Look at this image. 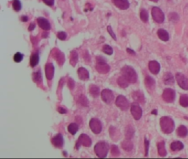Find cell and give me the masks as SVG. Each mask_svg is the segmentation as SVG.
I'll return each mask as SVG.
<instances>
[{"label":"cell","instance_id":"7c38bea8","mask_svg":"<svg viewBox=\"0 0 188 159\" xmlns=\"http://www.w3.org/2000/svg\"><path fill=\"white\" fill-rule=\"evenodd\" d=\"M101 98L105 103L110 104L113 102L114 99V95L110 90L104 89L102 91Z\"/></svg>","mask_w":188,"mask_h":159},{"label":"cell","instance_id":"ee69618b","mask_svg":"<svg viewBox=\"0 0 188 159\" xmlns=\"http://www.w3.org/2000/svg\"><path fill=\"white\" fill-rule=\"evenodd\" d=\"M57 37L61 40H65L67 37V34L64 32H59L57 33Z\"/></svg>","mask_w":188,"mask_h":159},{"label":"cell","instance_id":"681fc988","mask_svg":"<svg viewBox=\"0 0 188 159\" xmlns=\"http://www.w3.org/2000/svg\"><path fill=\"white\" fill-rule=\"evenodd\" d=\"M58 112L61 114H65L67 113V110L65 109L63 107H59L57 109Z\"/></svg>","mask_w":188,"mask_h":159},{"label":"cell","instance_id":"f907efd6","mask_svg":"<svg viewBox=\"0 0 188 159\" xmlns=\"http://www.w3.org/2000/svg\"><path fill=\"white\" fill-rule=\"evenodd\" d=\"M126 51L129 54L132 55H135L136 54V53L135 52V51H134L133 50L131 49L130 48H127L126 49Z\"/></svg>","mask_w":188,"mask_h":159},{"label":"cell","instance_id":"db71d44e","mask_svg":"<svg viewBox=\"0 0 188 159\" xmlns=\"http://www.w3.org/2000/svg\"><path fill=\"white\" fill-rule=\"evenodd\" d=\"M151 114H154V115H155V116H157V110H153L152 111V112H151Z\"/></svg>","mask_w":188,"mask_h":159},{"label":"cell","instance_id":"e0dca14e","mask_svg":"<svg viewBox=\"0 0 188 159\" xmlns=\"http://www.w3.org/2000/svg\"><path fill=\"white\" fill-rule=\"evenodd\" d=\"M112 2L117 8L125 10L130 7V4L128 0H112Z\"/></svg>","mask_w":188,"mask_h":159},{"label":"cell","instance_id":"ffe728a7","mask_svg":"<svg viewBox=\"0 0 188 159\" xmlns=\"http://www.w3.org/2000/svg\"><path fill=\"white\" fill-rule=\"evenodd\" d=\"M78 75L79 79L81 80H87L90 78V74L86 68H79L78 69Z\"/></svg>","mask_w":188,"mask_h":159},{"label":"cell","instance_id":"d590c367","mask_svg":"<svg viewBox=\"0 0 188 159\" xmlns=\"http://www.w3.org/2000/svg\"><path fill=\"white\" fill-rule=\"evenodd\" d=\"M109 131H110V136L112 138V139L115 140L114 138H119V137H118L119 132H117V129H116V128L114 127L113 126H111V127H110Z\"/></svg>","mask_w":188,"mask_h":159},{"label":"cell","instance_id":"7402d4cb","mask_svg":"<svg viewBox=\"0 0 188 159\" xmlns=\"http://www.w3.org/2000/svg\"><path fill=\"white\" fill-rule=\"evenodd\" d=\"M163 82L167 85H172L174 83V78L172 73L166 72L163 76Z\"/></svg>","mask_w":188,"mask_h":159},{"label":"cell","instance_id":"11a10c76","mask_svg":"<svg viewBox=\"0 0 188 159\" xmlns=\"http://www.w3.org/2000/svg\"><path fill=\"white\" fill-rule=\"evenodd\" d=\"M48 34L47 33H45V32H44V33H43V34H42V37L44 38H46V37H48Z\"/></svg>","mask_w":188,"mask_h":159},{"label":"cell","instance_id":"b9f144b4","mask_svg":"<svg viewBox=\"0 0 188 159\" xmlns=\"http://www.w3.org/2000/svg\"><path fill=\"white\" fill-rule=\"evenodd\" d=\"M169 21L172 22H176L179 19V15L177 13H171L168 15Z\"/></svg>","mask_w":188,"mask_h":159},{"label":"cell","instance_id":"f6af8a7d","mask_svg":"<svg viewBox=\"0 0 188 159\" xmlns=\"http://www.w3.org/2000/svg\"><path fill=\"white\" fill-rule=\"evenodd\" d=\"M150 142L147 140L146 138H145V156H147L148 154V149H149Z\"/></svg>","mask_w":188,"mask_h":159},{"label":"cell","instance_id":"f35d334b","mask_svg":"<svg viewBox=\"0 0 188 159\" xmlns=\"http://www.w3.org/2000/svg\"><path fill=\"white\" fill-rule=\"evenodd\" d=\"M103 52L104 53L107 54V55H112L113 53V48L109 46V45H104L103 47Z\"/></svg>","mask_w":188,"mask_h":159},{"label":"cell","instance_id":"603a6c76","mask_svg":"<svg viewBox=\"0 0 188 159\" xmlns=\"http://www.w3.org/2000/svg\"><path fill=\"white\" fill-rule=\"evenodd\" d=\"M157 35L159 38L164 42H167L169 39L168 33L163 29H159L157 31Z\"/></svg>","mask_w":188,"mask_h":159},{"label":"cell","instance_id":"8992f818","mask_svg":"<svg viewBox=\"0 0 188 159\" xmlns=\"http://www.w3.org/2000/svg\"><path fill=\"white\" fill-rule=\"evenodd\" d=\"M152 18L156 22L162 23L164 21V15L162 10L157 7H153L152 9Z\"/></svg>","mask_w":188,"mask_h":159},{"label":"cell","instance_id":"2e32d148","mask_svg":"<svg viewBox=\"0 0 188 159\" xmlns=\"http://www.w3.org/2000/svg\"><path fill=\"white\" fill-rule=\"evenodd\" d=\"M148 68L152 74L157 75L160 71L161 66L157 61H151L148 63Z\"/></svg>","mask_w":188,"mask_h":159},{"label":"cell","instance_id":"816d5d0a","mask_svg":"<svg viewBox=\"0 0 188 159\" xmlns=\"http://www.w3.org/2000/svg\"><path fill=\"white\" fill-rule=\"evenodd\" d=\"M35 28V24L34 23H31V24H30V25H29V26L28 30H29V31L33 30Z\"/></svg>","mask_w":188,"mask_h":159},{"label":"cell","instance_id":"c3c4849f","mask_svg":"<svg viewBox=\"0 0 188 159\" xmlns=\"http://www.w3.org/2000/svg\"><path fill=\"white\" fill-rule=\"evenodd\" d=\"M43 1L49 6H52L54 4V0H43Z\"/></svg>","mask_w":188,"mask_h":159},{"label":"cell","instance_id":"3957f363","mask_svg":"<svg viewBox=\"0 0 188 159\" xmlns=\"http://www.w3.org/2000/svg\"><path fill=\"white\" fill-rule=\"evenodd\" d=\"M121 72L123 76L129 82L135 83L137 80V75L134 68L130 66H125L123 67Z\"/></svg>","mask_w":188,"mask_h":159},{"label":"cell","instance_id":"30bf717a","mask_svg":"<svg viewBox=\"0 0 188 159\" xmlns=\"http://www.w3.org/2000/svg\"><path fill=\"white\" fill-rule=\"evenodd\" d=\"M131 113L134 118L138 121L142 116V110L137 102L132 103L131 106Z\"/></svg>","mask_w":188,"mask_h":159},{"label":"cell","instance_id":"277c9868","mask_svg":"<svg viewBox=\"0 0 188 159\" xmlns=\"http://www.w3.org/2000/svg\"><path fill=\"white\" fill-rule=\"evenodd\" d=\"M97 64L96 70L99 74H105L109 72L110 68L108 64L106 63V59L103 57H96Z\"/></svg>","mask_w":188,"mask_h":159},{"label":"cell","instance_id":"ab89813d","mask_svg":"<svg viewBox=\"0 0 188 159\" xmlns=\"http://www.w3.org/2000/svg\"><path fill=\"white\" fill-rule=\"evenodd\" d=\"M23 57H24V55L23 54L19 53V52H17L15 54L14 57H13V59L15 63H19L23 60Z\"/></svg>","mask_w":188,"mask_h":159},{"label":"cell","instance_id":"ba28073f","mask_svg":"<svg viewBox=\"0 0 188 159\" xmlns=\"http://www.w3.org/2000/svg\"><path fill=\"white\" fill-rule=\"evenodd\" d=\"M115 104L121 110L126 111L129 109L130 104L127 99L123 95L117 96L115 101Z\"/></svg>","mask_w":188,"mask_h":159},{"label":"cell","instance_id":"6da1fadb","mask_svg":"<svg viewBox=\"0 0 188 159\" xmlns=\"http://www.w3.org/2000/svg\"><path fill=\"white\" fill-rule=\"evenodd\" d=\"M160 125L162 132L165 134L172 133L175 129L174 121L171 118L164 116L160 119Z\"/></svg>","mask_w":188,"mask_h":159},{"label":"cell","instance_id":"7bdbcfd3","mask_svg":"<svg viewBox=\"0 0 188 159\" xmlns=\"http://www.w3.org/2000/svg\"><path fill=\"white\" fill-rule=\"evenodd\" d=\"M88 100L87 99L86 97H85L84 96H81L79 98V102L81 103L83 106L87 107L88 105Z\"/></svg>","mask_w":188,"mask_h":159},{"label":"cell","instance_id":"4fadbf2b","mask_svg":"<svg viewBox=\"0 0 188 159\" xmlns=\"http://www.w3.org/2000/svg\"><path fill=\"white\" fill-rule=\"evenodd\" d=\"M52 55L54 59L57 61V63L60 66H62L65 61L64 53H62L60 50L57 49H54Z\"/></svg>","mask_w":188,"mask_h":159},{"label":"cell","instance_id":"f546056e","mask_svg":"<svg viewBox=\"0 0 188 159\" xmlns=\"http://www.w3.org/2000/svg\"><path fill=\"white\" fill-rule=\"evenodd\" d=\"M79 60L78 54L76 51H72L70 53V63L72 66H75Z\"/></svg>","mask_w":188,"mask_h":159},{"label":"cell","instance_id":"83f0119b","mask_svg":"<svg viewBox=\"0 0 188 159\" xmlns=\"http://www.w3.org/2000/svg\"><path fill=\"white\" fill-rule=\"evenodd\" d=\"M90 93L94 98L97 97L100 94V88L95 85H91L90 86Z\"/></svg>","mask_w":188,"mask_h":159},{"label":"cell","instance_id":"5b68a950","mask_svg":"<svg viewBox=\"0 0 188 159\" xmlns=\"http://www.w3.org/2000/svg\"><path fill=\"white\" fill-rule=\"evenodd\" d=\"M92 140L90 136L86 134H82L80 135L77 143L76 144V147L77 150L79 149L81 145H83L84 147H90L92 145Z\"/></svg>","mask_w":188,"mask_h":159},{"label":"cell","instance_id":"cb8c5ba5","mask_svg":"<svg viewBox=\"0 0 188 159\" xmlns=\"http://www.w3.org/2000/svg\"><path fill=\"white\" fill-rule=\"evenodd\" d=\"M121 146H122L123 149L126 152H131L132 150L133 147H134V144L132 143L131 141L130 140V139H126V140L123 141V143L121 144Z\"/></svg>","mask_w":188,"mask_h":159},{"label":"cell","instance_id":"7dc6e473","mask_svg":"<svg viewBox=\"0 0 188 159\" xmlns=\"http://www.w3.org/2000/svg\"><path fill=\"white\" fill-rule=\"evenodd\" d=\"M68 86L70 88V89H73V88L75 86V81L73 80L72 79H70L68 80Z\"/></svg>","mask_w":188,"mask_h":159},{"label":"cell","instance_id":"f1b7e54d","mask_svg":"<svg viewBox=\"0 0 188 159\" xmlns=\"http://www.w3.org/2000/svg\"><path fill=\"white\" fill-rule=\"evenodd\" d=\"M32 78L34 82L37 83H42L43 77H42V72L40 71V70H39L38 71L33 72V75H32Z\"/></svg>","mask_w":188,"mask_h":159},{"label":"cell","instance_id":"d6a6232c","mask_svg":"<svg viewBox=\"0 0 188 159\" xmlns=\"http://www.w3.org/2000/svg\"><path fill=\"white\" fill-rule=\"evenodd\" d=\"M117 82L120 87L123 88H126L129 86V82L124 76H120L117 80Z\"/></svg>","mask_w":188,"mask_h":159},{"label":"cell","instance_id":"1f68e13d","mask_svg":"<svg viewBox=\"0 0 188 159\" xmlns=\"http://www.w3.org/2000/svg\"><path fill=\"white\" fill-rule=\"evenodd\" d=\"M79 129V125L76 123H72L70 125L68 126V131L70 134H71L72 135H75L77 132H78Z\"/></svg>","mask_w":188,"mask_h":159},{"label":"cell","instance_id":"836d02e7","mask_svg":"<svg viewBox=\"0 0 188 159\" xmlns=\"http://www.w3.org/2000/svg\"><path fill=\"white\" fill-rule=\"evenodd\" d=\"M179 103L181 106L183 107H188V95L186 94L181 95Z\"/></svg>","mask_w":188,"mask_h":159},{"label":"cell","instance_id":"52a82bcc","mask_svg":"<svg viewBox=\"0 0 188 159\" xmlns=\"http://www.w3.org/2000/svg\"><path fill=\"white\" fill-rule=\"evenodd\" d=\"M90 127L91 130L95 134H100L103 128L102 122L97 118H92L90 119Z\"/></svg>","mask_w":188,"mask_h":159},{"label":"cell","instance_id":"74e56055","mask_svg":"<svg viewBox=\"0 0 188 159\" xmlns=\"http://www.w3.org/2000/svg\"><path fill=\"white\" fill-rule=\"evenodd\" d=\"M134 133H135V131L132 128H131V127H128L126 130V132H125V135L126 137V139H130L134 136Z\"/></svg>","mask_w":188,"mask_h":159},{"label":"cell","instance_id":"60d3db41","mask_svg":"<svg viewBox=\"0 0 188 159\" xmlns=\"http://www.w3.org/2000/svg\"><path fill=\"white\" fill-rule=\"evenodd\" d=\"M111 153L113 156H119L120 155V150L117 145H113L111 148Z\"/></svg>","mask_w":188,"mask_h":159},{"label":"cell","instance_id":"5bb4252c","mask_svg":"<svg viewBox=\"0 0 188 159\" xmlns=\"http://www.w3.org/2000/svg\"><path fill=\"white\" fill-rule=\"evenodd\" d=\"M51 143L57 148H63L64 145V139L62 135L59 133L54 136L51 139Z\"/></svg>","mask_w":188,"mask_h":159},{"label":"cell","instance_id":"ac0fdd59","mask_svg":"<svg viewBox=\"0 0 188 159\" xmlns=\"http://www.w3.org/2000/svg\"><path fill=\"white\" fill-rule=\"evenodd\" d=\"M37 22L39 26L43 30H49L51 29V25L49 23V21L44 17L38 18Z\"/></svg>","mask_w":188,"mask_h":159},{"label":"cell","instance_id":"9c48e42d","mask_svg":"<svg viewBox=\"0 0 188 159\" xmlns=\"http://www.w3.org/2000/svg\"><path fill=\"white\" fill-rule=\"evenodd\" d=\"M162 98L167 103H173L176 99V92L170 88H166L163 93Z\"/></svg>","mask_w":188,"mask_h":159},{"label":"cell","instance_id":"d4e9b609","mask_svg":"<svg viewBox=\"0 0 188 159\" xmlns=\"http://www.w3.org/2000/svg\"><path fill=\"white\" fill-rule=\"evenodd\" d=\"M157 149L159 155L161 156H165L167 155V151L165 148V142L162 141L159 142L157 144Z\"/></svg>","mask_w":188,"mask_h":159},{"label":"cell","instance_id":"484cf974","mask_svg":"<svg viewBox=\"0 0 188 159\" xmlns=\"http://www.w3.org/2000/svg\"><path fill=\"white\" fill-rule=\"evenodd\" d=\"M183 148H184V145L179 141H174L170 144V149L173 152L180 151Z\"/></svg>","mask_w":188,"mask_h":159},{"label":"cell","instance_id":"bcb514c9","mask_svg":"<svg viewBox=\"0 0 188 159\" xmlns=\"http://www.w3.org/2000/svg\"><path fill=\"white\" fill-rule=\"evenodd\" d=\"M107 30L108 31V32H109V34L110 35H111V37H112V38L115 40H117V37H116V35H115V34L114 33V32H113V30H112V27L111 26H108L107 27Z\"/></svg>","mask_w":188,"mask_h":159},{"label":"cell","instance_id":"f5cc1de1","mask_svg":"<svg viewBox=\"0 0 188 159\" xmlns=\"http://www.w3.org/2000/svg\"><path fill=\"white\" fill-rule=\"evenodd\" d=\"M22 21L23 22H26V21H28V17L27 16H26V15H23L22 17Z\"/></svg>","mask_w":188,"mask_h":159},{"label":"cell","instance_id":"8fae6325","mask_svg":"<svg viewBox=\"0 0 188 159\" xmlns=\"http://www.w3.org/2000/svg\"><path fill=\"white\" fill-rule=\"evenodd\" d=\"M177 82L180 87L184 90H188V79L183 74L178 72L176 75Z\"/></svg>","mask_w":188,"mask_h":159},{"label":"cell","instance_id":"44dd1931","mask_svg":"<svg viewBox=\"0 0 188 159\" xmlns=\"http://www.w3.org/2000/svg\"><path fill=\"white\" fill-rule=\"evenodd\" d=\"M132 96L134 100L137 101V102L140 103H143L145 101V96L143 93L140 91H137L133 92Z\"/></svg>","mask_w":188,"mask_h":159},{"label":"cell","instance_id":"9a60e30c","mask_svg":"<svg viewBox=\"0 0 188 159\" xmlns=\"http://www.w3.org/2000/svg\"><path fill=\"white\" fill-rule=\"evenodd\" d=\"M55 68L52 63H48L45 65V75L48 80H51L54 76Z\"/></svg>","mask_w":188,"mask_h":159},{"label":"cell","instance_id":"d6986e66","mask_svg":"<svg viewBox=\"0 0 188 159\" xmlns=\"http://www.w3.org/2000/svg\"><path fill=\"white\" fill-rule=\"evenodd\" d=\"M145 83L147 89L149 91H153L156 87L155 80L150 76L146 77L145 80Z\"/></svg>","mask_w":188,"mask_h":159},{"label":"cell","instance_id":"7a4b0ae2","mask_svg":"<svg viewBox=\"0 0 188 159\" xmlns=\"http://www.w3.org/2000/svg\"><path fill=\"white\" fill-rule=\"evenodd\" d=\"M109 150V144L105 141H100L94 146V152L99 158H105Z\"/></svg>","mask_w":188,"mask_h":159},{"label":"cell","instance_id":"8d00e7d4","mask_svg":"<svg viewBox=\"0 0 188 159\" xmlns=\"http://www.w3.org/2000/svg\"><path fill=\"white\" fill-rule=\"evenodd\" d=\"M12 7L16 12H19L22 8V4L19 0H14L12 3Z\"/></svg>","mask_w":188,"mask_h":159},{"label":"cell","instance_id":"4316f807","mask_svg":"<svg viewBox=\"0 0 188 159\" xmlns=\"http://www.w3.org/2000/svg\"><path fill=\"white\" fill-rule=\"evenodd\" d=\"M177 135L181 138H184L187 136L188 134V129L184 125H181L178 127L177 130Z\"/></svg>","mask_w":188,"mask_h":159},{"label":"cell","instance_id":"9f6ffc18","mask_svg":"<svg viewBox=\"0 0 188 159\" xmlns=\"http://www.w3.org/2000/svg\"><path fill=\"white\" fill-rule=\"evenodd\" d=\"M151 1H152V2H157L158 1V0H150Z\"/></svg>","mask_w":188,"mask_h":159},{"label":"cell","instance_id":"e575fe53","mask_svg":"<svg viewBox=\"0 0 188 159\" xmlns=\"http://www.w3.org/2000/svg\"><path fill=\"white\" fill-rule=\"evenodd\" d=\"M140 18L143 22L146 23L148 21V13L146 10L143 9L142 10H141L140 12Z\"/></svg>","mask_w":188,"mask_h":159},{"label":"cell","instance_id":"4dcf8cb0","mask_svg":"<svg viewBox=\"0 0 188 159\" xmlns=\"http://www.w3.org/2000/svg\"><path fill=\"white\" fill-rule=\"evenodd\" d=\"M39 57L38 53H35L33 54L30 58V65L32 68L36 66L39 63Z\"/></svg>","mask_w":188,"mask_h":159}]
</instances>
